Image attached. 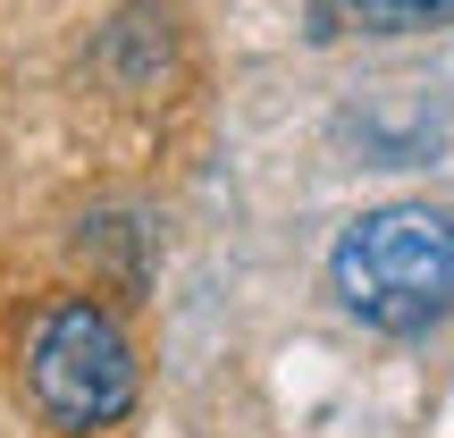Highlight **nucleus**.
<instances>
[{
	"label": "nucleus",
	"mask_w": 454,
	"mask_h": 438,
	"mask_svg": "<svg viewBox=\"0 0 454 438\" xmlns=\"http://www.w3.org/2000/svg\"><path fill=\"white\" fill-rule=\"evenodd\" d=\"M328 287L362 329L421 338L429 321L454 312V219L429 211V203L362 211L328 253Z\"/></svg>",
	"instance_id": "f257e3e1"
},
{
	"label": "nucleus",
	"mask_w": 454,
	"mask_h": 438,
	"mask_svg": "<svg viewBox=\"0 0 454 438\" xmlns=\"http://www.w3.org/2000/svg\"><path fill=\"white\" fill-rule=\"evenodd\" d=\"M26 388L59 430H110L135 413V346L110 304L67 295L26 338Z\"/></svg>",
	"instance_id": "f03ea898"
},
{
	"label": "nucleus",
	"mask_w": 454,
	"mask_h": 438,
	"mask_svg": "<svg viewBox=\"0 0 454 438\" xmlns=\"http://www.w3.org/2000/svg\"><path fill=\"white\" fill-rule=\"evenodd\" d=\"M429 17H454V0H345V26L362 34H404V26H429Z\"/></svg>",
	"instance_id": "7ed1b4c3"
}]
</instances>
